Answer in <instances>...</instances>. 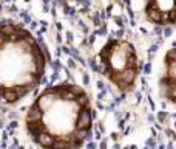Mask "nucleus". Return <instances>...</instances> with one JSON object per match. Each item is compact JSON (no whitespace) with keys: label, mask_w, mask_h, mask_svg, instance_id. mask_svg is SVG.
Returning a JSON list of instances; mask_svg holds the SVG:
<instances>
[{"label":"nucleus","mask_w":176,"mask_h":149,"mask_svg":"<svg viewBox=\"0 0 176 149\" xmlns=\"http://www.w3.org/2000/svg\"><path fill=\"white\" fill-rule=\"evenodd\" d=\"M94 110L86 90L74 83L43 89L29 104L25 131L40 149H80L91 137Z\"/></svg>","instance_id":"nucleus-1"},{"label":"nucleus","mask_w":176,"mask_h":149,"mask_svg":"<svg viewBox=\"0 0 176 149\" xmlns=\"http://www.w3.org/2000/svg\"><path fill=\"white\" fill-rule=\"evenodd\" d=\"M48 54L22 23L0 22V104L14 106L43 81Z\"/></svg>","instance_id":"nucleus-2"},{"label":"nucleus","mask_w":176,"mask_h":149,"mask_svg":"<svg viewBox=\"0 0 176 149\" xmlns=\"http://www.w3.org/2000/svg\"><path fill=\"white\" fill-rule=\"evenodd\" d=\"M102 76L121 93L135 92L141 74V61L133 42L122 37H111L98 54Z\"/></svg>","instance_id":"nucleus-3"},{"label":"nucleus","mask_w":176,"mask_h":149,"mask_svg":"<svg viewBox=\"0 0 176 149\" xmlns=\"http://www.w3.org/2000/svg\"><path fill=\"white\" fill-rule=\"evenodd\" d=\"M144 16L156 26L176 25V0H145Z\"/></svg>","instance_id":"nucleus-4"},{"label":"nucleus","mask_w":176,"mask_h":149,"mask_svg":"<svg viewBox=\"0 0 176 149\" xmlns=\"http://www.w3.org/2000/svg\"><path fill=\"white\" fill-rule=\"evenodd\" d=\"M159 90L164 99L176 106V47H171L164 54Z\"/></svg>","instance_id":"nucleus-5"},{"label":"nucleus","mask_w":176,"mask_h":149,"mask_svg":"<svg viewBox=\"0 0 176 149\" xmlns=\"http://www.w3.org/2000/svg\"><path fill=\"white\" fill-rule=\"evenodd\" d=\"M73 2H82V0H73Z\"/></svg>","instance_id":"nucleus-6"}]
</instances>
